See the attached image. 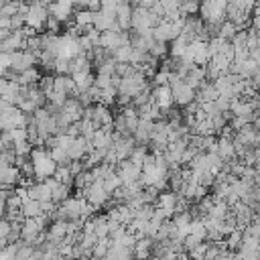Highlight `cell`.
I'll list each match as a JSON object with an SVG mask.
<instances>
[{"label":"cell","instance_id":"obj_15","mask_svg":"<svg viewBox=\"0 0 260 260\" xmlns=\"http://www.w3.org/2000/svg\"><path fill=\"white\" fill-rule=\"evenodd\" d=\"M92 20H94V12L88 10V8H84V10H76V12H74V24L82 30V35H84V32L92 26Z\"/></svg>","mask_w":260,"mask_h":260},{"label":"cell","instance_id":"obj_5","mask_svg":"<svg viewBox=\"0 0 260 260\" xmlns=\"http://www.w3.org/2000/svg\"><path fill=\"white\" fill-rule=\"evenodd\" d=\"M35 63H37L35 53H30V51H26V49L10 53V70H12L14 74H20V72H24V70L35 68Z\"/></svg>","mask_w":260,"mask_h":260},{"label":"cell","instance_id":"obj_27","mask_svg":"<svg viewBox=\"0 0 260 260\" xmlns=\"http://www.w3.org/2000/svg\"><path fill=\"white\" fill-rule=\"evenodd\" d=\"M148 55H150L152 59H156V61L162 59V57L167 55V43H156V41H154V43L150 45V49H148Z\"/></svg>","mask_w":260,"mask_h":260},{"label":"cell","instance_id":"obj_33","mask_svg":"<svg viewBox=\"0 0 260 260\" xmlns=\"http://www.w3.org/2000/svg\"><path fill=\"white\" fill-rule=\"evenodd\" d=\"M68 169H70L72 177H76V175H80L82 171H86V169H84V162H82V160H70V165H68Z\"/></svg>","mask_w":260,"mask_h":260},{"label":"cell","instance_id":"obj_21","mask_svg":"<svg viewBox=\"0 0 260 260\" xmlns=\"http://www.w3.org/2000/svg\"><path fill=\"white\" fill-rule=\"evenodd\" d=\"M53 179L57 181V183H63V185H74V177H72V173H70V169H68V165H57V169H55V173H53Z\"/></svg>","mask_w":260,"mask_h":260},{"label":"cell","instance_id":"obj_14","mask_svg":"<svg viewBox=\"0 0 260 260\" xmlns=\"http://www.w3.org/2000/svg\"><path fill=\"white\" fill-rule=\"evenodd\" d=\"M152 240L150 238H140V240H136V244H134V248H132V258H136V260H148L150 256H152Z\"/></svg>","mask_w":260,"mask_h":260},{"label":"cell","instance_id":"obj_28","mask_svg":"<svg viewBox=\"0 0 260 260\" xmlns=\"http://www.w3.org/2000/svg\"><path fill=\"white\" fill-rule=\"evenodd\" d=\"M206 250H208V244L202 242V244H198V246H193L191 250H187V256H189V260H204Z\"/></svg>","mask_w":260,"mask_h":260},{"label":"cell","instance_id":"obj_25","mask_svg":"<svg viewBox=\"0 0 260 260\" xmlns=\"http://www.w3.org/2000/svg\"><path fill=\"white\" fill-rule=\"evenodd\" d=\"M47 152H49V156H51V160L55 162V165H70L68 152H65L63 148H59V146H51Z\"/></svg>","mask_w":260,"mask_h":260},{"label":"cell","instance_id":"obj_11","mask_svg":"<svg viewBox=\"0 0 260 260\" xmlns=\"http://www.w3.org/2000/svg\"><path fill=\"white\" fill-rule=\"evenodd\" d=\"M90 142H92L94 148H112L114 130H112V128H98Z\"/></svg>","mask_w":260,"mask_h":260},{"label":"cell","instance_id":"obj_6","mask_svg":"<svg viewBox=\"0 0 260 260\" xmlns=\"http://www.w3.org/2000/svg\"><path fill=\"white\" fill-rule=\"evenodd\" d=\"M154 204H156L154 208H158L162 214H165L167 220H171L173 214H175V206H177V193H173V191H158Z\"/></svg>","mask_w":260,"mask_h":260},{"label":"cell","instance_id":"obj_9","mask_svg":"<svg viewBox=\"0 0 260 260\" xmlns=\"http://www.w3.org/2000/svg\"><path fill=\"white\" fill-rule=\"evenodd\" d=\"M152 126L154 122L152 120H144V118H138V124L132 132V138L136 140V144H148L150 142V136H152Z\"/></svg>","mask_w":260,"mask_h":260},{"label":"cell","instance_id":"obj_32","mask_svg":"<svg viewBox=\"0 0 260 260\" xmlns=\"http://www.w3.org/2000/svg\"><path fill=\"white\" fill-rule=\"evenodd\" d=\"M37 86H39V90H41V92L47 96L49 92H53V78H51V76H47V78H41Z\"/></svg>","mask_w":260,"mask_h":260},{"label":"cell","instance_id":"obj_10","mask_svg":"<svg viewBox=\"0 0 260 260\" xmlns=\"http://www.w3.org/2000/svg\"><path fill=\"white\" fill-rule=\"evenodd\" d=\"M20 179V173L14 165L10 167H0V189L2 191H12V187H16Z\"/></svg>","mask_w":260,"mask_h":260},{"label":"cell","instance_id":"obj_26","mask_svg":"<svg viewBox=\"0 0 260 260\" xmlns=\"http://www.w3.org/2000/svg\"><path fill=\"white\" fill-rule=\"evenodd\" d=\"M110 246H112L110 238H102V240H98V242H96V246L92 248V256H94V258H104V256L108 254Z\"/></svg>","mask_w":260,"mask_h":260},{"label":"cell","instance_id":"obj_35","mask_svg":"<svg viewBox=\"0 0 260 260\" xmlns=\"http://www.w3.org/2000/svg\"><path fill=\"white\" fill-rule=\"evenodd\" d=\"M10 191H2L0 189V218H4V212H6V198H8Z\"/></svg>","mask_w":260,"mask_h":260},{"label":"cell","instance_id":"obj_30","mask_svg":"<svg viewBox=\"0 0 260 260\" xmlns=\"http://www.w3.org/2000/svg\"><path fill=\"white\" fill-rule=\"evenodd\" d=\"M16 108H18V110H20L22 114H32V112L37 110V106L32 104V102L28 100V98H24V96H22V100L18 102V106H16Z\"/></svg>","mask_w":260,"mask_h":260},{"label":"cell","instance_id":"obj_1","mask_svg":"<svg viewBox=\"0 0 260 260\" xmlns=\"http://www.w3.org/2000/svg\"><path fill=\"white\" fill-rule=\"evenodd\" d=\"M28 158H30V165H32V173H35V179L45 181V179L53 177L57 165L51 160L47 148H43V146H35V148L30 150Z\"/></svg>","mask_w":260,"mask_h":260},{"label":"cell","instance_id":"obj_34","mask_svg":"<svg viewBox=\"0 0 260 260\" xmlns=\"http://www.w3.org/2000/svg\"><path fill=\"white\" fill-rule=\"evenodd\" d=\"M10 232V222L4 220V218H0V238H6Z\"/></svg>","mask_w":260,"mask_h":260},{"label":"cell","instance_id":"obj_17","mask_svg":"<svg viewBox=\"0 0 260 260\" xmlns=\"http://www.w3.org/2000/svg\"><path fill=\"white\" fill-rule=\"evenodd\" d=\"M187 39L185 37H175L173 41H171V45H169V49H167V53H169V57L171 59H175V61H179L181 57H183V53H185V47H187Z\"/></svg>","mask_w":260,"mask_h":260},{"label":"cell","instance_id":"obj_29","mask_svg":"<svg viewBox=\"0 0 260 260\" xmlns=\"http://www.w3.org/2000/svg\"><path fill=\"white\" fill-rule=\"evenodd\" d=\"M53 72L57 76H70V61L68 59H55L53 61Z\"/></svg>","mask_w":260,"mask_h":260},{"label":"cell","instance_id":"obj_4","mask_svg":"<svg viewBox=\"0 0 260 260\" xmlns=\"http://www.w3.org/2000/svg\"><path fill=\"white\" fill-rule=\"evenodd\" d=\"M47 12L49 16H53L57 22H68L74 12H76V6L72 0H57V2H49L47 4Z\"/></svg>","mask_w":260,"mask_h":260},{"label":"cell","instance_id":"obj_18","mask_svg":"<svg viewBox=\"0 0 260 260\" xmlns=\"http://www.w3.org/2000/svg\"><path fill=\"white\" fill-rule=\"evenodd\" d=\"M20 214L24 216V218H39L43 212H41V204L39 202H35V200H22V204H20Z\"/></svg>","mask_w":260,"mask_h":260},{"label":"cell","instance_id":"obj_23","mask_svg":"<svg viewBox=\"0 0 260 260\" xmlns=\"http://www.w3.org/2000/svg\"><path fill=\"white\" fill-rule=\"evenodd\" d=\"M242 236H244V230H238V228H236L234 232H230V234H228V236L224 238V240H226V246H228V250H230V252L238 250V246L242 244Z\"/></svg>","mask_w":260,"mask_h":260},{"label":"cell","instance_id":"obj_20","mask_svg":"<svg viewBox=\"0 0 260 260\" xmlns=\"http://www.w3.org/2000/svg\"><path fill=\"white\" fill-rule=\"evenodd\" d=\"M70 193H72V187H70V185H63V183H59V185L51 191V202H53L55 206H59V204H63L65 200L70 198Z\"/></svg>","mask_w":260,"mask_h":260},{"label":"cell","instance_id":"obj_31","mask_svg":"<svg viewBox=\"0 0 260 260\" xmlns=\"http://www.w3.org/2000/svg\"><path fill=\"white\" fill-rule=\"evenodd\" d=\"M160 2V6H162V10H165V14L167 12H175V10H179V0H158Z\"/></svg>","mask_w":260,"mask_h":260},{"label":"cell","instance_id":"obj_22","mask_svg":"<svg viewBox=\"0 0 260 260\" xmlns=\"http://www.w3.org/2000/svg\"><path fill=\"white\" fill-rule=\"evenodd\" d=\"M148 154V150H146V146L144 144H136L134 148H132V152H130V156H128V160L132 162V165H136L138 169L142 167V160H144V156Z\"/></svg>","mask_w":260,"mask_h":260},{"label":"cell","instance_id":"obj_37","mask_svg":"<svg viewBox=\"0 0 260 260\" xmlns=\"http://www.w3.org/2000/svg\"><path fill=\"white\" fill-rule=\"evenodd\" d=\"M154 2H156V0H138V6H140V8H146V10H148V8H150V6L154 4Z\"/></svg>","mask_w":260,"mask_h":260},{"label":"cell","instance_id":"obj_13","mask_svg":"<svg viewBox=\"0 0 260 260\" xmlns=\"http://www.w3.org/2000/svg\"><path fill=\"white\" fill-rule=\"evenodd\" d=\"M68 228H70V222H59L55 220L49 228V232L45 234V242H51V244H57L61 242L65 236H68Z\"/></svg>","mask_w":260,"mask_h":260},{"label":"cell","instance_id":"obj_38","mask_svg":"<svg viewBox=\"0 0 260 260\" xmlns=\"http://www.w3.org/2000/svg\"><path fill=\"white\" fill-rule=\"evenodd\" d=\"M80 260H88V258H80Z\"/></svg>","mask_w":260,"mask_h":260},{"label":"cell","instance_id":"obj_19","mask_svg":"<svg viewBox=\"0 0 260 260\" xmlns=\"http://www.w3.org/2000/svg\"><path fill=\"white\" fill-rule=\"evenodd\" d=\"M238 32V28H236V24H232L230 20H224L220 26H218V32H216V37H220L222 41H228L230 43L232 39H234V35Z\"/></svg>","mask_w":260,"mask_h":260},{"label":"cell","instance_id":"obj_8","mask_svg":"<svg viewBox=\"0 0 260 260\" xmlns=\"http://www.w3.org/2000/svg\"><path fill=\"white\" fill-rule=\"evenodd\" d=\"M92 148H94V146H92L90 140H86L84 136H78V138H74V142L70 144V148L65 150V152H68V158H70V160H82Z\"/></svg>","mask_w":260,"mask_h":260},{"label":"cell","instance_id":"obj_40","mask_svg":"<svg viewBox=\"0 0 260 260\" xmlns=\"http://www.w3.org/2000/svg\"><path fill=\"white\" fill-rule=\"evenodd\" d=\"M154 260H160V258H154Z\"/></svg>","mask_w":260,"mask_h":260},{"label":"cell","instance_id":"obj_36","mask_svg":"<svg viewBox=\"0 0 260 260\" xmlns=\"http://www.w3.org/2000/svg\"><path fill=\"white\" fill-rule=\"evenodd\" d=\"M100 0H90V2H88V10H92V12H98V10H100Z\"/></svg>","mask_w":260,"mask_h":260},{"label":"cell","instance_id":"obj_39","mask_svg":"<svg viewBox=\"0 0 260 260\" xmlns=\"http://www.w3.org/2000/svg\"><path fill=\"white\" fill-rule=\"evenodd\" d=\"M51 2H57V0H51Z\"/></svg>","mask_w":260,"mask_h":260},{"label":"cell","instance_id":"obj_2","mask_svg":"<svg viewBox=\"0 0 260 260\" xmlns=\"http://www.w3.org/2000/svg\"><path fill=\"white\" fill-rule=\"evenodd\" d=\"M47 18H49L47 4L41 2V0H28V10L24 14V26H28L35 32H39L41 28H45V20Z\"/></svg>","mask_w":260,"mask_h":260},{"label":"cell","instance_id":"obj_24","mask_svg":"<svg viewBox=\"0 0 260 260\" xmlns=\"http://www.w3.org/2000/svg\"><path fill=\"white\" fill-rule=\"evenodd\" d=\"M102 187H104V191L108 193V195H112L116 189H120L122 187V181H120V177L116 175V171H112L104 181H102Z\"/></svg>","mask_w":260,"mask_h":260},{"label":"cell","instance_id":"obj_12","mask_svg":"<svg viewBox=\"0 0 260 260\" xmlns=\"http://www.w3.org/2000/svg\"><path fill=\"white\" fill-rule=\"evenodd\" d=\"M26 198L28 200H35L39 204L51 202V189L43 181H37V183H32L30 187H26Z\"/></svg>","mask_w":260,"mask_h":260},{"label":"cell","instance_id":"obj_3","mask_svg":"<svg viewBox=\"0 0 260 260\" xmlns=\"http://www.w3.org/2000/svg\"><path fill=\"white\" fill-rule=\"evenodd\" d=\"M130 37L128 32H120V30H106V32H100V43L98 47L104 49L106 55H110L112 51H116L118 47H124V45H130Z\"/></svg>","mask_w":260,"mask_h":260},{"label":"cell","instance_id":"obj_7","mask_svg":"<svg viewBox=\"0 0 260 260\" xmlns=\"http://www.w3.org/2000/svg\"><path fill=\"white\" fill-rule=\"evenodd\" d=\"M116 175L120 177V181H122V185H128V183H136L138 181V177H140V169L136 167V165H132L128 158L126 160H120L118 165H116Z\"/></svg>","mask_w":260,"mask_h":260},{"label":"cell","instance_id":"obj_16","mask_svg":"<svg viewBox=\"0 0 260 260\" xmlns=\"http://www.w3.org/2000/svg\"><path fill=\"white\" fill-rule=\"evenodd\" d=\"M39 80H41L39 70H37V68H30V70H24V72L18 74L16 84L22 86V88H26V86H35V84H39Z\"/></svg>","mask_w":260,"mask_h":260}]
</instances>
